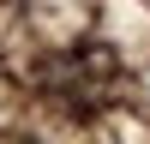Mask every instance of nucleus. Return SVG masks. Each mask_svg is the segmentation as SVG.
I'll return each mask as SVG.
<instances>
[]
</instances>
